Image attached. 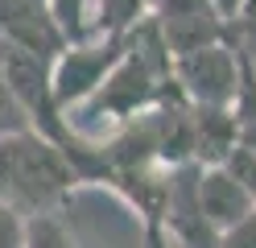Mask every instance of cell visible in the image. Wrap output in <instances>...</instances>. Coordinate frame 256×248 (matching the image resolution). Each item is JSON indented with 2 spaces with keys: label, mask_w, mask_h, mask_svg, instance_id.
I'll list each match as a JSON object with an SVG mask.
<instances>
[{
  "label": "cell",
  "mask_w": 256,
  "mask_h": 248,
  "mask_svg": "<svg viewBox=\"0 0 256 248\" xmlns=\"http://www.w3.org/2000/svg\"><path fill=\"white\" fill-rule=\"evenodd\" d=\"M0 46H12L21 54L50 62L66 50V33L58 29L46 0H0Z\"/></svg>",
  "instance_id": "cell-5"
},
{
  "label": "cell",
  "mask_w": 256,
  "mask_h": 248,
  "mask_svg": "<svg viewBox=\"0 0 256 248\" xmlns=\"http://www.w3.org/2000/svg\"><path fill=\"white\" fill-rule=\"evenodd\" d=\"M240 83H244V54L232 42L174 58V87L190 108H236Z\"/></svg>",
  "instance_id": "cell-3"
},
{
  "label": "cell",
  "mask_w": 256,
  "mask_h": 248,
  "mask_svg": "<svg viewBox=\"0 0 256 248\" xmlns=\"http://www.w3.org/2000/svg\"><path fill=\"white\" fill-rule=\"evenodd\" d=\"M25 215L17 207L0 203V248H25Z\"/></svg>",
  "instance_id": "cell-10"
},
{
  "label": "cell",
  "mask_w": 256,
  "mask_h": 248,
  "mask_svg": "<svg viewBox=\"0 0 256 248\" xmlns=\"http://www.w3.org/2000/svg\"><path fill=\"white\" fill-rule=\"evenodd\" d=\"M153 17V0H91V38H128Z\"/></svg>",
  "instance_id": "cell-7"
},
{
  "label": "cell",
  "mask_w": 256,
  "mask_h": 248,
  "mask_svg": "<svg viewBox=\"0 0 256 248\" xmlns=\"http://www.w3.org/2000/svg\"><path fill=\"white\" fill-rule=\"evenodd\" d=\"M128 50V38H87V42H70L50 66V87L62 112H78L87 99L104 87V79L120 66Z\"/></svg>",
  "instance_id": "cell-2"
},
{
  "label": "cell",
  "mask_w": 256,
  "mask_h": 248,
  "mask_svg": "<svg viewBox=\"0 0 256 248\" xmlns=\"http://www.w3.org/2000/svg\"><path fill=\"white\" fill-rule=\"evenodd\" d=\"M211 9H215V13L223 17V21H228V25L236 29V25L244 21V17H248L252 9H256V0H211Z\"/></svg>",
  "instance_id": "cell-12"
},
{
  "label": "cell",
  "mask_w": 256,
  "mask_h": 248,
  "mask_svg": "<svg viewBox=\"0 0 256 248\" xmlns=\"http://www.w3.org/2000/svg\"><path fill=\"white\" fill-rule=\"evenodd\" d=\"M25 248H78L74 231L58 215H29L25 223Z\"/></svg>",
  "instance_id": "cell-8"
},
{
  "label": "cell",
  "mask_w": 256,
  "mask_h": 248,
  "mask_svg": "<svg viewBox=\"0 0 256 248\" xmlns=\"http://www.w3.org/2000/svg\"><path fill=\"white\" fill-rule=\"evenodd\" d=\"M78 186L62 149L42 141L38 132L0 137V203L29 215H62V203Z\"/></svg>",
  "instance_id": "cell-1"
},
{
  "label": "cell",
  "mask_w": 256,
  "mask_h": 248,
  "mask_svg": "<svg viewBox=\"0 0 256 248\" xmlns=\"http://www.w3.org/2000/svg\"><path fill=\"white\" fill-rule=\"evenodd\" d=\"M194 203L206 227L223 236L232 231L240 219H248L256 207V194L240 182L228 165H194Z\"/></svg>",
  "instance_id": "cell-6"
},
{
  "label": "cell",
  "mask_w": 256,
  "mask_h": 248,
  "mask_svg": "<svg viewBox=\"0 0 256 248\" xmlns=\"http://www.w3.org/2000/svg\"><path fill=\"white\" fill-rule=\"evenodd\" d=\"M46 5H50L58 29L66 33V42L91 38V0H46Z\"/></svg>",
  "instance_id": "cell-9"
},
{
  "label": "cell",
  "mask_w": 256,
  "mask_h": 248,
  "mask_svg": "<svg viewBox=\"0 0 256 248\" xmlns=\"http://www.w3.org/2000/svg\"><path fill=\"white\" fill-rule=\"evenodd\" d=\"M153 29L162 38L170 62L194 50L232 42V25L211 9V0H153Z\"/></svg>",
  "instance_id": "cell-4"
},
{
  "label": "cell",
  "mask_w": 256,
  "mask_h": 248,
  "mask_svg": "<svg viewBox=\"0 0 256 248\" xmlns=\"http://www.w3.org/2000/svg\"><path fill=\"white\" fill-rule=\"evenodd\" d=\"M219 248H256V207H252L248 219H240L232 231H223Z\"/></svg>",
  "instance_id": "cell-11"
}]
</instances>
